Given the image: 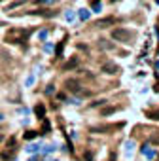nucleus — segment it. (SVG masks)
<instances>
[{
  "label": "nucleus",
  "instance_id": "f257e3e1",
  "mask_svg": "<svg viewBox=\"0 0 159 161\" xmlns=\"http://www.w3.org/2000/svg\"><path fill=\"white\" fill-rule=\"evenodd\" d=\"M131 30L123 29V27H116L114 30H112V38L116 40V42H129L131 40Z\"/></svg>",
  "mask_w": 159,
  "mask_h": 161
},
{
  "label": "nucleus",
  "instance_id": "f03ea898",
  "mask_svg": "<svg viewBox=\"0 0 159 161\" xmlns=\"http://www.w3.org/2000/svg\"><path fill=\"white\" fill-rule=\"evenodd\" d=\"M102 72H104V74H117V72H119V66L114 65V63H104L102 65Z\"/></svg>",
  "mask_w": 159,
  "mask_h": 161
},
{
  "label": "nucleus",
  "instance_id": "7ed1b4c3",
  "mask_svg": "<svg viewBox=\"0 0 159 161\" xmlns=\"http://www.w3.org/2000/svg\"><path fill=\"white\" fill-rule=\"evenodd\" d=\"M64 85H66V89H68V91H72V93H78V91H80V84H78L76 80H68Z\"/></svg>",
  "mask_w": 159,
  "mask_h": 161
},
{
  "label": "nucleus",
  "instance_id": "20e7f679",
  "mask_svg": "<svg viewBox=\"0 0 159 161\" xmlns=\"http://www.w3.org/2000/svg\"><path fill=\"white\" fill-rule=\"evenodd\" d=\"M110 25H114V19H112V17H106V19H100V21H97L95 27L104 29V27H110Z\"/></svg>",
  "mask_w": 159,
  "mask_h": 161
},
{
  "label": "nucleus",
  "instance_id": "39448f33",
  "mask_svg": "<svg viewBox=\"0 0 159 161\" xmlns=\"http://www.w3.org/2000/svg\"><path fill=\"white\" fill-rule=\"evenodd\" d=\"M34 112H36L38 118H44V116H45V106H44V104H38L36 108H34Z\"/></svg>",
  "mask_w": 159,
  "mask_h": 161
},
{
  "label": "nucleus",
  "instance_id": "423d86ee",
  "mask_svg": "<svg viewBox=\"0 0 159 161\" xmlns=\"http://www.w3.org/2000/svg\"><path fill=\"white\" fill-rule=\"evenodd\" d=\"M91 8H93V12H95V13H100V10H102V4H100V0H93Z\"/></svg>",
  "mask_w": 159,
  "mask_h": 161
},
{
  "label": "nucleus",
  "instance_id": "0eeeda50",
  "mask_svg": "<svg viewBox=\"0 0 159 161\" xmlns=\"http://www.w3.org/2000/svg\"><path fill=\"white\" fill-rule=\"evenodd\" d=\"M80 19L81 21H87V19H89V15H91V12H87V10H80Z\"/></svg>",
  "mask_w": 159,
  "mask_h": 161
},
{
  "label": "nucleus",
  "instance_id": "6e6552de",
  "mask_svg": "<svg viewBox=\"0 0 159 161\" xmlns=\"http://www.w3.org/2000/svg\"><path fill=\"white\" fill-rule=\"evenodd\" d=\"M76 65H78V59H72V61H68V63L64 65V70H68V68H74Z\"/></svg>",
  "mask_w": 159,
  "mask_h": 161
},
{
  "label": "nucleus",
  "instance_id": "1a4fd4ad",
  "mask_svg": "<svg viewBox=\"0 0 159 161\" xmlns=\"http://www.w3.org/2000/svg\"><path fill=\"white\" fill-rule=\"evenodd\" d=\"M144 155H146L148 159H153V157H155V152H153V150H150V148H148L146 152H144Z\"/></svg>",
  "mask_w": 159,
  "mask_h": 161
},
{
  "label": "nucleus",
  "instance_id": "9d476101",
  "mask_svg": "<svg viewBox=\"0 0 159 161\" xmlns=\"http://www.w3.org/2000/svg\"><path fill=\"white\" fill-rule=\"evenodd\" d=\"M36 135H38L36 131H29V133H25V138H27V140H32L34 137H36Z\"/></svg>",
  "mask_w": 159,
  "mask_h": 161
},
{
  "label": "nucleus",
  "instance_id": "9b49d317",
  "mask_svg": "<svg viewBox=\"0 0 159 161\" xmlns=\"http://www.w3.org/2000/svg\"><path fill=\"white\" fill-rule=\"evenodd\" d=\"M40 150V146H36V144H30V146L27 148V152H30V154H34V152H38Z\"/></svg>",
  "mask_w": 159,
  "mask_h": 161
},
{
  "label": "nucleus",
  "instance_id": "f8f14e48",
  "mask_svg": "<svg viewBox=\"0 0 159 161\" xmlns=\"http://www.w3.org/2000/svg\"><path fill=\"white\" fill-rule=\"evenodd\" d=\"M146 116H148V118H152V119H157V121H159V112H148Z\"/></svg>",
  "mask_w": 159,
  "mask_h": 161
},
{
  "label": "nucleus",
  "instance_id": "ddd939ff",
  "mask_svg": "<svg viewBox=\"0 0 159 161\" xmlns=\"http://www.w3.org/2000/svg\"><path fill=\"white\" fill-rule=\"evenodd\" d=\"M64 17H66V21H72V19L76 17V15H74V12H70V10H68V12L64 13Z\"/></svg>",
  "mask_w": 159,
  "mask_h": 161
},
{
  "label": "nucleus",
  "instance_id": "4468645a",
  "mask_svg": "<svg viewBox=\"0 0 159 161\" xmlns=\"http://www.w3.org/2000/svg\"><path fill=\"white\" fill-rule=\"evenodd\" d=\"M116 112V108H104L102 110V116H108V114H114Z\"/></svg>",
  "mask_w": 159,
  "mask_h": 161
},
{
  "label": "nucleus",
  "instance_id": "2eb2a0df",
  "mask_svg": "<svg viewBox=\"0 0 159 161\" xmlns=\"http://www.w3.org/2000/svg\"><path fill=\"white\" fill-rule=\"evenodd\" d=\"M133 148H135V142H133V140H129V142H127V154H131Z\"/></svg>",
  "mask_w": 159,
  "mask_h": 161
},
{
  "label": "nucleus",
  "instance_id": "dca6fc26",
  "mask_svg": "<svg viewBox=\"0 0 159 161\" xmlns=\"http://www.w3.org/2000/svg\"><path fill=\"white\" fill-rule=\"evenodd\" d=\"M63 46H64L63 42H59V46H57V57H59L61 53H63Z\"/></svg>",
  "mask_w": 159,
  "mask_h": 161
},
{
  "label": "nucleus",
  "instance_id": "f3484780",
  "mask_svg": "<svg viewBox=\"0 0 159 161\" xmlns=\"http://www.w3.org/2000/svg\"><path fill=\"white\" fill-rule=\"evenodd\" d=\"M38 36H40V40H45V38H48V30H42Z\"/></svg>",
  "mask_w": 159,
  "mask_h": 161
},
{
  "label": "nucleus",
  "instance_id": "a211bd4d",
  "mask_svg": "<svg viewBox=\"0 0 159 161\" xmlns=\"http://www.w3.org/2000/svg\"><path fill=\"white\" fill-rule=\"evenodd\" d=\"M48 131H49V121L44 119V133H48Z\"/></svg>",
  "mask_w": 159,
  "mask_h": 161
},
{
  "label": "nucleus",
  "instance_id": "6ab92c4d",
  "mask_svg": "<svg viewBox=\"0 0 159 161\" xmlns=\"http://www.w3.org/2000/svg\"><path fill=\"white\" fill-rule=\"evenodd\" d=\"M32 84H34V76L30 74V76L27 78V85H32Z\"/></svg>",
  "mask_w": 159,
  "mask_h": 161
},
{
  "label": "nucleus",
  "instance_id": "aec40b11",
  "mask_svg": "<svg viewBox=\"0 0 159 161\" xmlns=\"http://www.w3.org/2000/svg\"><path fill=\"white\" fill-rule=\"evenodd\" d=\"M152 142H153V144H159V133H157V135H153V137H152Z\"/></svg>",
  "mask_w": 159,
  "mask_h": 161
},
{
  "label": "nucleus",
  "instance_id": "412c9836",
  "mask_svg": "<svg viewBox=\"0 0 159 161\" xmlns=\"http://www.w3.org/2000/svg\"><path fill=\"white\" fill-rule=\"evenodd\" d=\"M84 157H85V161H91V159H93V154H91V152H87V154L84 155Z\"/></svg>",
  "mask_w": 159,
  "mask_h": 161
},
{
  "label": "nucleus",
  "instance_id": "4be33fe9",
  "mask_svg": "<svg viewBox=\"0 0 159 161\" xmlns=\"http://www.w3.org/2000/svg\"><path fill=\"white\" fill-rule=\"evenodd\" d=\"M53 148H55V146H45V150H44V154H49V152H53Z\"/></svg>",
  "mask_w": 159,
  "mask_h": 161
},
{
  "label": "nucleus",
  "instance_id": "5701e85b",
  "mask_svg": "<svg viewBox=\"0 0 159 161\" xmlns=\"http://www.w3.org/2000/svg\"><path fill=\"white\" fill-rule=\"evenodd\" d=\"M45 93H48V95H51V93H53V85H48V89H45Z\"/></svg>",
  "mask_w": 159,
  "mask_h": 161
},
{
  "label": "nucleus",
  "instance_id": "b1692460",
  "mask_svg": "<svg viewBox=\"0 0 159 161\" xmlns=\"http://www.w3.org/2000/svg\"><path fill=\"white\" fill-rule=\"evenodd\" d=\"M55 0H40V4H53Z\"/></svg>",
  "mask_w": 159,
  "mask_h": 161
},
{
  "label": "nucleus",
  "instance_id": "393cba45",
  "mask_svg": "<svg viewBox=\"0 0 159 161\" xmlns=\"http://www.w3.org/2000/svg\"><path fill=\"white\" fill-rule=\"evenodd\" d=\"M155 66H157V68H159V61H157V65H155Z\"/></svg>",
  "mask_w": 159,
  "mask_h": 161
},
{
  "label": "nucleus",
  "instance_id": "a878e982",
  "mask_svg": "<svg viewBox=\"0 0 159 161\" xmlns=\"http://www.w3.org/2000/svg\"><path fill=\"white\" fill-rule=\"evenodd\" d=\"M0 2H2V0H0Z\"/></svg>",
  "mask_w": 159,
  "mask_h": 161
}]
</instances>
